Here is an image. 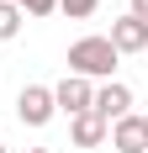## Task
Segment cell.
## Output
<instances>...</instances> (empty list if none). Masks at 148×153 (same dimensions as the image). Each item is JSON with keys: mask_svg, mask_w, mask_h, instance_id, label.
I'll list each match as a JSON object with an SVG mask.
<instances>
[{"mask_svg": "<svg viewBox=\"0 0 148 153\" xmlns=\"http://www.w3.org/2000/svg\"><path fill=\"white\" fill-rule=\"evenodd\" d=\"M90 111H95L106 127H111V122H122V116H132V90H127L122 79H106V85H95V100H90Z\"/></svg>", "mask_w": 148, "mask_h": 153, "instance_id": "cell-3", "label": "cell"}, {"mask_svg": "<svg viewBox=\"0 0 148 153\" xmlns=\"http://www.w3.org/2000/svg\"><path fill=\"white\" fill-rule=\"evenodd\" d=\"M11 5H16V11H21V16H37V21H43V16H53V11H58V0H11Z\"/></svg>", "mask_w": 148, "mask_h": 153, "instance_id": "cell-9", "label": "cell"}, {"mask_svg": "<svg viewBox=\"0 0 148 153\" xmlns=\"http://www.w3.org/2000/svg\"><path fill=\"white\" fill-rule=\"evenodd\" d=\"M106 42L117 48V58H122V53H143V48H148V27L132 21V16H122V21H111V37H106Z\"/></svg>", "mask_w": 148, "mask_h": 153, "instance_id": "cell-7", "label": "cell"}, {"mask_svg": "<svg viewBox=\"0 0 148 153\" xmlns=\"http://www.w3.org/2000/svg\"><path fill=\"white\" fill-rule=\"evenodd\" d=\"M127 16H132V21H143V27H148V0H132V5H127Z\"/></svg>", "mask_w": 148, "mask_h": 153, "instance_id": "cell-11", "label": "cell"}, {"mask_svg": "<svg viewBox=\"0 0 148 153\" xmlns=\"http://www.w3.org/2000/svg\"><path fill=\"white\" fill-rule=\"evenodd\" d=\"M95 5H101V0H58V11L69 16V21H85V16H95Z\"/></svg>", "mask_w": 148, "mask_h": 153, "instance_id": "cell-10", "label": "cell"}, {"mask_svg": "<svg viewBox=\"0 0 148 153\" xmlns=\"http://www.w3.org/2000/svg\"><path fill=\"white\" fill-rule=\"evenodd\" d=\"M90 100H95V85H90V79H79V74H64L58 85H53V106H58L69 122H74V116H85Z\"/></svg>", "mask_w": 148, "mask_h": 153, "instance_id": "cell-4", "label": "cell"}, {"mask_svg": "<svg viewBox=\"0 0 148 153\" xmlns=\"http://www.w3.org/2000/svg\"><path fill=\"white\" fill-rule=\"evenodd\" d=\"M111 148L117 153H148V132H143V116H122V122H111Z\"/></svg>", "mask_w": 148, "mask_h": 153, "instance_id": "cell-5", "label": "cell"}, {"mask_svg": "<svg viewBox=\"0 0 148 153\" xmlns=\"http://www.w3.org/2000/svg\"><path fill=\"white\" fill-rule=\"evenodd\" d=\"M69 74L79 79H111L117 74V48L106 42V37H79V42H69Z\"/></svg>", "mask_w": 148, "mask_h": 153, "instance_id": "cell-1", "label": "cell"}, {"mask_svg": "<svg viewBox=\"0 0 148 153\" xmlns=\"http://www.w3.org/2000/svg\"><path fill=\"white\" fill-rule=\"evenodd\" d=\"M27 153H48V148H27Z\"/></svg>", "mask_w": 148, "mask_h": 153, "instance_id": "cell-12", "label": "cell"}, {"mask_svg": "<svg viewBox=\"0 0 148 153\" xmlns=\"http://www.w3.org/2000/svg\"><path fill=\"white\" fill-rule=\"evenodd\" d=\"M143 132H148V116H143Z\"/></svg>", "mask_w": 148, "mask_h": 153, "instance_id": "cell-13", "label": "cell"}, {"mask_svg": "<svg viewBox=\"0 0 148 153\" xmlns=\"http://www.w3.org/2000/svg\"><path fill=\"white\" fill-rule=\"evenodd\" d=\"M106 137H111V127H106L95 111H85V116L69 122V143L74 148H106Z\"/></svg>", "mask_w": 148, "mask_h": 153, "instance_id": "cell-6", "label": "cell"}, {"mask_svg": "<svg viewBox=\"0 0 148 153\" xmlns=\"http://www.w3.org/2000/svg\"><path fill=\"white\" fill-rule=\"evenodd\" d=\"M0 153H5V143H0Z\"/></svg>", "mask_w": 148, "mask_h": 153, "instance_id": "cell-14", "label": "cell"}, {"mask_svg": "<svg viewBox=\"0 0 148 153\" xmlns=\"http://www.w3.org/2000/svg\"><path fill=\"white\" fill-rule=\"evenodd\" d=\"M21 21H27V16H21V11H16V5H11V0H0V42H11V37H16V32H21Z\"/></svg>", "mask_w": 148, "mask_h": 153, "instance_id": "cell-8", "label": "cell"}, {"mask_svg": "<svg viewBox=\"0 0 148 153\" xmlns=\"http://www.w3.org/2000/svg\"><path fill=\"white\" fill-rule=\"evenodd\" d=\"M53 116H58V106H53V90H48V85H27V90L16 95V122L21 127L37 132V127H48Z\"/></svg>", "mask_w": 148, "mask_h": 153, "instance_id": "cell-2", "label": "cell"}]
</instances>
